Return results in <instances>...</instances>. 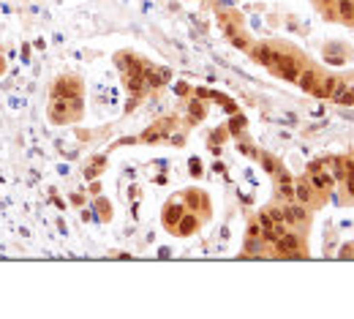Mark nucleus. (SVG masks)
Masks as SVG:
<instances>
[{
  "label": "nucleus",
  "instance_id": "obj_1",
  "mask_svg": "<svg viewBox=\"0 0 354 319\" xmlns=\"http://www.w3.org/2000/svg\"><path fill=\"white\" fill-rule=\"evenodd\" d=\"M272 66H275V71H278L281 76H284L286 82H294V79L300 76V63L294 60V57H284V55H278Z\"/></svg>",
  "mask_w": 354,
  "mask_h": 319
},
{
  "label": "nucleus",
  "instance_id": "obj_2",
  "mask_svg": "<svg viewBox=\"0 0 354 319\" xmlns=\"http://www.w3.org/2000/svg\"><path fill=\"white\" fill-rule=\"evenodd\" d=\"M333 98H335V104H340V106H352L354 104V88H349L346 82H338L333 90Z\"/></svg>",
  "mask_w": 354,
  "mask_h": 319
},
{
  "label": "nucleus",
  "instance_id": "obj_3",
  "mask_svg": "<svg viewBox=\"0 0 354 319\" xmlns=\"http://www.w3.org/2000/svg\"><path fill=\"white\" fill-rule=\"evenodd\" d=\"M275 246H278V251H281V254H292V251H297V237L294 235H289V232H284V235L278 237L275 240Z\"/></svg>",
  "mask_w": 354,
  "mask_h": 319
},
{
  "label": "nucleus",
  "instance_id": "obj_4",
  "mask_svg": "<svg viewBox=\"0 0 354 319\" xmlns=\"http://www.w3.org/2000/svg\"><path fill=\"white\" fill-rule=\"evenodd\" d=\"M316 74H313L311 69H305V71H300V76H297V85L303 88V90H308V93H313V88H316Z\"/></svg>",
  "mask_w": 354,
  "mask_h": 319
},
{
  "label": "nucleus",
  "instance_id": "obj_5",
  "mask_svg": "<svg viewBox=\"0 0 354 319\" xmlns=\"http://www.w3.org/2000/svg\"><path fill=\"white\" fill-rule=\"evenodd\" d=\"M335 85H338V79H321V82H316V88H313V93H316V96H319V98H327V96H333Z\"/></svg>",
  "mask_w": 354,
  "mask_h": 319
},
{
  "label": "nucleus",
  "instance_id": "obj_6",
  "mask_svg": "<svg viewBox=\"0 0 354 319\" xmlns=\"http://www.w3.org/2000/svg\"><path fill=\"white\" fill-rule=\"evenodd\" d=\"M253 55H256L259 63H264V66H272V63H275V57H278V52H272L270 47H256V52H253Z\"/></svg>",
  "mask_w": 354,
  "mask_h": 319
},
{
  "label": "nucleus",
  "instance_id": "obj_7",
  "mask_svg": "<svg viewBox=\"0 0 354 319\" xmlns=\"http://www.w3.org/2000/svg\"><path fill=\"white\" fill-rule=\"evenodd\" d=\"M180 218H183V208H180V205H169V208H167V218H164V221L172 227V224H177Z\"/></svg>",
  "mask_w": 354,
  "mask_h": 319
},
{
  "label": "nucleus",
  "instance_id": "obj_8",
  "mask_svg": "<svg viewBox=\"0 0 354 319\" xmlns=\"http://www.w3.org/2000/svg\"><path fill=\"white\" fill-rule=\"evenodd\" d=\"M303 218H305V210H303V208L284 210V221H303Z\"/></svg>",
  "mask_w": 354,
  "mask_h": 319
},
{
  "label": "nucleus",
  "instance_id": "obj_9",
  "mask_svg": "<svg viewBox=\"0 0 354 319\" xmlns=\"http://www.w3.org/2000/svg\"><path fill=\"white\" fill-rule=\"evenodd\" d=\"M338 11H340L343 19H352V17H354V3H352V0H338Z\"/></svg>",
  "mask_w": 354,
  "mask_h": 319
},
{
  "label": "nucleus",
  "instance_id": "obj_10",
  "mask_svg": "<svg viewBox=\"0 0 354 319\" xmlns=\"http://www.w3.org/2000/svg\"><path fill=\"white\" fill-rule=\"evenodd\" d=\"M294 196H297L300 202H311V186H308V183H300V186L294 188Z\"/></svg>",
  "mask_w": 354,
  "mask_h": 319
},
{
  "label": "nucleus",
  "instance_id": "obj_11",
  "mask_svg": "<svg viewBox=\"0 0 354 319\" xmlns=\"http://www.w3.org/2000/svg\"><path fill=\"white\" fill-rule=\"evenodd\" d=\"M177 224H180V232H183V235H188V232L196 227V218H194V215H185V218H180Z\"/></svg>",
  "mask_w": 354,
  "mask_h": 319
},
{
  "label": "nucleus",
  "instance_id": "obj_12",
  "mask_svg": "<svg viewBox=\"0 0 354 319\" xmlns=\"http://www.w3.org/2000/svg\"><path fill=\"white\" fill-rule=\"evenodd\" d=\"M330 183H333V180H330L327 175H321V172H313V186H316V188H327V186H330Z\"/></svg>",
  "mask_w": 354,
  "mask_h": 319
},
{
  "label": "nucleus",
  "instance_id": "obj_13",
  "mask_svg": "<svg viewBox=\"0 0 354 319\" xmlns=\"http://www.w3.org/2000/svg\"><path fill=\"white\" fill-rule=\"evenodd\" d=\"M281 196H286V199H292V196H294V188L289 186V180H286V175H284V183H281Z\"/></svg>",
  "mask_w": 354,
  "mask_h": 319
},
{
  "label": "nucleus",
  "instance_id": "obj_14",
  "mask_svg": "<svg viewBox=\"0 0 354 319\" xmlns=\"http://www.w3.org/2000/svg\"><path fill=\"white\" fill-rule=\"evenodd\" d=\"M259 224H262L264 229H272V224H275V221H272L270 215H264V213H262V215H259Z\"/></svg>",
  "mask_w": 354,
  "mask_h": 319
}]
</instances>
